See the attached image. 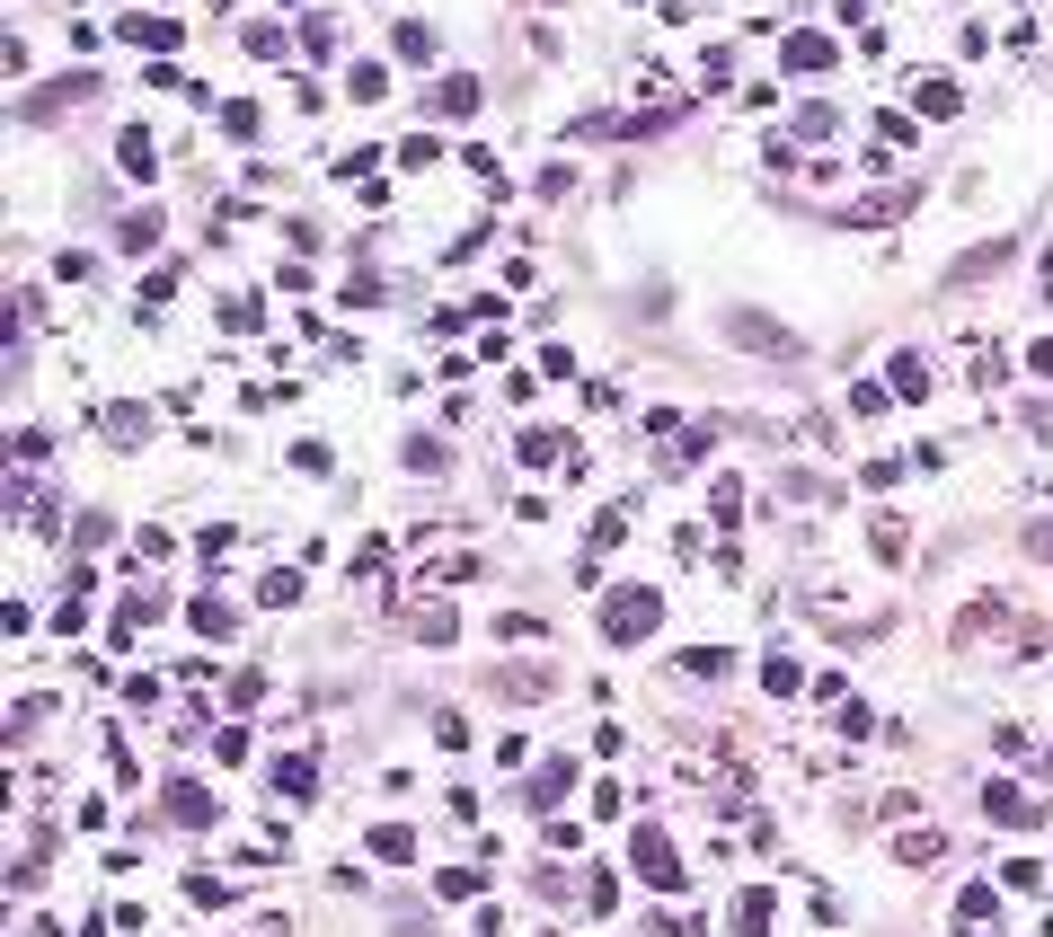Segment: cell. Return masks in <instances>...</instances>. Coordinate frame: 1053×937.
<instances>
[{"mask_svg": "<svg viewBox=\"0 0 1053 937\" xmlns=\"http://www.w3.org/2000/svg\"><path fill=\"white\" fill-rule=\"evenodd\" d=\"M655 620H665L655 584H620V592L603 601V637H611V646H646V637H655Z\"/></svg>", "mask_w": 1053, "mask_h": 937, "instance_id": "cell-1", "label": "cell"}, {"mask_svg": "<svg viewBox=\"0 0 1053 937\" xmlns=\"http://www.w3.org/2000/svg\"><path fill=\"white\" fill-rule=\"evenodd\" d=\"M629 858H637V876H646L655 894H682V858H673V840L655 832V823H637V832H629Z\"/></svg>", "mask_w": 1053, "mask_h": 937, "instance_id": "cell-2", "label": "cell"}, {"mask_svg": "<svg viewBox=\"0 0 1053 937\" xmlns=\"http://www.w3.org/2000/svg\"><path fill=\"white\" fill-rule=\"evenodd\" d=\"M80 98H98V80H89V72H72V80H53V89H36V98H27L18 115H27V124H53L62 107H80Z\"/></svg>", "mask_w": 1053, "mask_h": 937, "instance_id": "cell-3", "label": "cell"}, {"mask_svg": "<svg viewBox=\"0 0 1053 937\" xmlns=\"http://www.w3.org/2000/svg\"><path fill=\"white\" fill-rule=\"evenodd\" d=\"M549 663H505V673H496V699H513V708H532V699H549Z\"/></svg>", "mask_w": 1053, "mask_h": 937, "instance_id": "cell-4", "label": "cell"}, {"mask_svg": "<svg viewBox=\"0 0 1053 937\" xmlns=\"http://www.w3.org/2000/svg\"><path fill=\"white\" fill-rule=\"evenodd\" d=\"M912 204H920V186H877V195H859V204H841V222H894Z\"/></svg>", "mask_w": 1053, "mask_h": 937, "instance_id": "cell-5", "label": "cell"}, {"mask_svg": "<svg viewBox=\"0 0 1053 937\" xmlns=\"http://www.w3.org/2000/svg\"><path fill=\"white\" fill-rule=\"evenodd\" d=\"M982 814H992V823H1009V832H1027V823H1044V814L1027 805V796H1018L1009 778H992V787H982Z\"/></svg>", "mask_w": 1053, "mask_h": 937, "instance_id": "cell-6", "label": "cell"}, {"mask_svg": "<svg viewBox=\"0 0 1053 937\" xmlns=\"http://www.w3.org/2000/svg\"><path fill=\"white\" fill-rule=\"evenodd\" d=\"M620 540H629V504H603V513H594V558H584V575H594Z\"/></svg>", "mask_w": 1053, "mask_h": 937, "instance_id": "cell-7", "label": "cell"}, {"mask_svg": "<svg viewBox=\"0 0 1053 937\" xmlns=\"http://www.w3.org/2000/svg\"><path fill=\"white\" fill-rule=\"evenodd\" d=\"M992 911H1001V894H992V885H965V894H956V928H965V937L992 928Z\"/></svg>", "mask_w": 1053, "mask_h": 937, "instance_id": "cell-8", "label": "cell"}, {"mask_svg": "<svg viewBox=\"0 0 1053 937\" xmlns=\"http://www.w3.org/2000/svg\"><path fill=\"white\" fill-rule=\"evenodd\" d=\"M169 823H186V832H205V823H213V796L177 778V787H169Z\"/></svg>", "mask_w": 1053, "mask_h": 937, "instance_id": "cell-9", "label": "cell"}, {"mask_svg": "<svg viewBox=\"0 0 1053 937\" xmlns=\"http://www.w3.org/2000/svg\"><path fill=\"white\" fill-rule=\"evenodd\" d=\"M823 62H832V36H823V27H797V36H788V72H823Z\"/></svg>", "mask_w": 1053, "mask_h": 937, "instance_id": "cell-10", "label": "cell"}, {"mask_svg": "<svg viewBox=\"0 0 1053 937\" xmlns=\"http://www.w3.org/2000/svg\"><path fill=\"white\" fill-rule=\"evenodd\" d=\"M337 45H346V18H327V10H319V18L301 27V53H310V62H337Z\"/></svg>", "mask_w": 1053, "mask_h": 937, "instance_id": "cell-11", "label": "cell"}, {"mask_svg": "<svg viewBox=\"0 0 1053 937\" xmlns=\"http://www.w3.org/2000/svg\"><path fill=\"white\" fill-rule=\"evenodd\" d=\"M115 36H124V45H143V53H169V45H177V18H124Z\"/></svg>", "mask_w": 1053, "mask_h": 937, "instance_id": "cell-12", "label": "cell"}, {"mask_svg": "<svg viewBox=\"0 0 1053 937\" xmlns=\"http://www.w3.org/2000/svg\"><path fill=\"white\" fill-rule=\"evenodd\" d=\"M567 787H575V761H541V770H532V805L549 814L558 796H567Z\"/></svg>", "mask_w": 1053, "mask_h": 937, "instance_id": "cell-13", "label": "cell"}, {"mask_svg": "<svg viewBox=\"0 0 1053 937\" xmlns=\"http://www.w3.org/2000/svg\"><path fill=\"white\" fill-rule=\"evenodd\" d=\"M186 620H195V637H231V628H239V611H231L222 592H205V601H195Z\"/></svg>", "mask_w": 1053, "mask_h": 937, "instance_id": "cell-14", "label": "cell"}, {"mask_svg": "<svg viewBox=\"0 0 1053 937\" xmlns=\"http://www.w3.org/2000/svg\"><path fill=\"white\" fill-rule=\"evenodd\" d=\"M222 327H231V337H257V327H267V301H257V292H231V301H222Z\"/></svg>", "mask_w": 1053, "mask_h": 937, "instance_id": "cell-15", "label": "cell"}, {"mask_svg": "<svg viewBox=\"0 0 1053 937\" xmlns=\"http://www.w3.org/2000/svg\"><path fill=\"white\" fill-rule=\"evenodd\" d=\"M727 327H735V346H770V354H797V346H788V337H779L770 318H753V310H735Z\"/></svg>", "mask_w": 1053, "mask_h": 937, "instance_id": "cell-16", "label": "cell"}, {"mask_svg": "<svg viewBox=\"0 0 1053 937\" xmlns=\"http://www.w3.org/2000/svg\"><path fill=\"white\" fill-rule=\"evenodd\" d=\"M284 45H293V36H284V27H267V18H248V27H239V53H248V62H275Z\"/></svg>", "mask_w": 1053, "mask_h": 937, "instance_id": "cell-17", "label": "cell"}, {"mask_svg": "<svg viewBox=\"0 0 1053 937\" xmlns=\"http://www.w3.org/2000/svg\"><path fill=\"white\" fill-rule=\"evenodd\" d=\"M549 460H567V478H575V451H567L558 434H541V425H532V434H522V469H549Z\"/></svg>", "mask_w": 1053, "mask_h": 937, "instance_id": "cell-18", "label": "cell"}, {"mask_svg": "<svg viewBox=\"0 0 1053 937\" xmlns=\"http://www.w3.org/2000/svg\"><path fill=\"white\" fill-rule=\"evenodd\" d=\"M408 628H417L425 646H451V637H460V620L443 611V601H417V620H408Z\"/></svg>", "mask_w": 1053, "mask_h": 937, "instance_id": "cell-19", "label": "cell"}, {"mask_svg": "<svg viewBox=\"0 0 1053 937\" xmlns=\"http://www.w3.org/2000/svg\"><path fill=\"white\" fill-rule=\"evenodd\" d=\"M470 107H479V80H470V72H451V80L434 89V115H470Z\"/></svg>", "mask_w": 1053, "mask_h": 937, "instance_id": "cell-20", "label": "cell"}, {"mask_svg": "<svg viewBox=\"0 0 1053 937\" xmlns=\"http://www.w3.org/2000/svg\"><path fill=\"white\" fill-rule=\"evenodd\" d=\"M912 107H920V115H939V124H947V115H956V107H965V98H956V80H920V89H912Z\"/></svg>", "mask_w": 1053, "mask_h": 937, "instance_id": "cell-21", "label": "cell"}, {"mask_svg": "<svg viewBox=\"0 0 1053 937\" xmlns=\"http://www.w3.org/2000/svg\"><path fill=\"white\" fill-rule=\"evenodd\" d=\"M389 53H399V62H434V27L399 18V36H389Z\"/></svg>", "mask_w": 1053, "mask_h": 937, "instance_id": "cell-22", "label": "cell"}, {"mask_svg": "<svg viewBox=\"0 0 1053 937\" xmlns=\"http://www.w3.org/2000/svg\"><path fill=\"white\" fill-rule=\"evenodd\" d=\"M727 663H735L727 646H699V654H682V663H673V682H691V673H699V682H717V673H727Z\"/></svg>", "mask_w": 1053, "mask_h": 937, "instance_id": "cell-23", "label": "cell"}, {"mask_svg": "<svg viewBox=\"0 0 1053 937\" xmlns=\"http://www.w3.org/2000/svg\"><path fill=\"white\" fill-rule=\"evenodd\" d=\"M275 787H284V796H310V787H319V761H310V752L275 761Z\"/></svg>", "mask_w": 1053, "mask_h": 937, "instance_id": "cell-24", "label": "cell"}, {"mask_svg": "<svg viewBox=\"0 0 1053 937\" xmlns=\"http://www.w3.org/2000/svg\"><path fill=\"white\" fill-rule=\"evenodd\" d=\"M903 540H912V530H903V522L885 513V522L868 530V549H877V566H903Z\"/></svg>", "mask_w": 1053, "mask_h": 937, "instance_id": "cell-25", "label": "cell"}, {"mask_svg": "<svg viewBox=\"0 0 1053 937\" xmlns=\"http://www.w3.org/2000/svg\"><path fill=\"white\" fill-rule=\"evenodd\" d=\"M894 398H920V389H930V363H920V354H894V380H885Z\"/></svg>", "mask_w": 1053, "mask_h": 937, "instance_id": "cell-26", "label": "cell"}, {"mask_svg": "<svg viewBox=\"0 0 1053 937\" xmlns=\"http://www.w3.org/2000/svg\"><path fill=\"white\" fill-rule=\"evenodd\" d=\"M115 160H124V168H134V177H151V133H143V124H124V142H115Z\"/></svg>", "mask_w": 1053, "mask_h": 937, "instance_id": "cell-27", "label": "cell"}, {"mask_svg": "<svg viewBox=\"0 0 1053 937\" xmlns=\"http://www.w3.org/2000/svg\"><path fill=\"white\" fill-rule=\"evenodd\" d=\"M770 911H779L770 894H744V902H735V937H761V928H770Z\"/></svg>", "mask_w": 1053, "mask_h": 937, "instance_id": "cell-28", "label": "cell"}, {"mask_svg": "<svg viewBox=\"0 0 1053 937\" xmlns=\"http://www.w3.org/2000/svg\"><path fill=\"white\" fill-rule=\"evenodd\" d=\"M143 434H151L143 408H107V442H143Z\"/></svg>", "mask_w": 1053, "mask_h": 937, "instance_id": "cell-29", "label": "cell"}, {"mask_svg": "<svg viewBox=\"0 0 1053 937\" xmlns=\"http://www.w3.org/2000/svg\"><path fill=\"white\" fill-rule=\"evenodd\" d=\"M408 469H417V478H443V442L434 434H408Z\"/></svg>", "mask_w": 1053, "mask_h": 937, "instance_id": "cell-30", "label": "cell"}, {"mask_svg": "<svg viewBox=\"0 0 1053 937\" xmlns=\"http://www.w3.org/2000/svg\"><path fill=\"white\" fill-rule=\"evenodd\" d=\"M885 408H894L885 380H859V389H850V416H885Z\"/></svg>", "mask_w": 1053, "mask_h": 937, "instance_id": "cell-31", "label": "cell"}, {"mask_svg": "<svg viewBox=\"0 0 1053 937\" xmlns=\"http://www.w3.org/2000/svg\"><path fill=\"white\" fill-rule=\"evenodd\" d=\"M186 902H195V911H222L231 885H222V876H186Z\"/></svg>", "mask_w": 1053, "mask_h": 937, "instance_id": "cell-32", "label": "cell"}, {"mask_svg": "<svg viewBox=\"0 0 1053 937\" xmlns=\"http://www.w3.org/2000/svg\"><path fill=\"white\" fill-rule=\"evenodd\" d=\"M222 133H231V142H257V107L231 98V107H222Z\"/></svg>", "mask_w": 1053, "mask_h": 937, "instance_id": "cell-33", "label": "cell"}, {"mask_svg": "<svg viewBox=\"0 0 1053 937\" xmlns=\"http://www.w3.org/2000/svg\"><path fill=\"white\" fill-rule=\"evenodd\" d=\"M761 690H770V699H788V690H797V663L770 654V663H761Z\"/></svg>", "mask_w": 1053, "mask_h": 937, "instance_id": "cell-34", "label": "cell"}, {"mask_svg": "<svg viewBox=\"0 0 1053 937\" xmlns=\"http://www.w3.org/2000/svg\"><path fill=\"white\" fill-rule=\"evenodd\" d=\"M434 894L443 902H479V876H470V866H451V876H434Z\"/></svg>", "mask_w": 1053, "mask_h": 937, "instance_id": "cell-35", "label": "cell"}, {"mask_svg": "<svg viewBox=\"0 0 1053 937\" xmlns=\"http://www.w3.org/2000/svg\"><path fill=\"white\" fill-rule=\"evenodd\" d=\"M372 849H381V858H408V849H417V832H408V823H381V832H372Z\"/></svg>", "mask_w": 1053, "mask_h": 937, "instance_id": "cell-36", "label": "cell"}, {"mask_svg": "<svg viewBox=\"0 0 1053 937\" xmlns=\"http://www.w3.org/2000/svg\"><path fill=\"white\" fill-rule=\"evenodd\" d=\"M708 504H717V522H735V513H744V478H717V496H708Z\"/></svg>", "mask_w": 1053, "mask_h": 937, "instance_id": "cell-37", "label": "cell"}, {"mask_svg": "<svg viewBox=\"0 0 1053 937\" xmlns=\"http://www.w3.org/2000/svg\"><path fill=\"white\" fill-rule=\"evenodd\" d=\"M584 902H594V911H611V902H620V876H611V866H594V885H584Z\"/></svg>", "mask_w": 1053, "mask_h": 937, "instance_id": "cell-38", "label": "cell"}, {"mask_svg": "<svg viewBox=\"0 0 1053 937\" xmlns=\"http://www.w3.org/2000/svg\"><path fill=\"white\" fill-rule=\"evenodd\" d=\"M346 89H355V98L372 107V98H381V62H355V72H346Z\"/></svg>", "mask_w": 1053, "mask_h": 937, "instance_id": "cell-39", "label": "cell"}, {"mask_svg": "<svg viewBox=\"0 0 1053 937\" xmlns=\"http://www.w3.org/2000/svg\"><path fill=\"white\" fill-rule=\"evenodd\" d=\"M151 239H160V213H151V204H143V213H134V222H124V248H151Z\"/></svg>", "mask_w": 1053, "mask_h": 937, "instance_id": "cell-40", "label": "cell"}, {"mask_svg": "<svg viewBox=\"0 0 1053 937\" xmlns=\"http://www.w3.org/2000/svg\"><path fill=\"white\" fill-rule=\"evenodd\" d=\"M293 469L301 478H327V442H293Z\"/></svg>", "mask_w": 1053, "mask_h": 937, "instance_id": "cell-41", "label": "cell"}, {"mask_svg": "<svg viewBox=\"0 0 1053 937\" xmlns=\"http://www.w3.org/2000/svg\"><path fill=\"white\" fill-rule=\"evenodd\" d=\"M832 124H841L832 107H797V133H806V142H823V133H832Z\"/></svg>", "mask_w": 1053, "mask_h": 937, "instance_id": "cell-42", "label": "cell"}, {"mask_svg": "<svg viewBox=\"0 0 1053 937\" xmlns=\"http://www.w3.org/2000/svg\"><path fill=\"white\" fill-rule=\"evenodd\" d=\"M532 186H541V195H549V204H558V195H567V186H575V168H567V160H549V168H541V177H532Z\"/></svg>", "mask_w": 1053, "mask_h": 937, "instance_id": "cell-43", "label": "cell"}, {"mask_svg": "<svg viewBox=\"0 0 1053 937\" xmlns=\"http://www.w3.org/2000/svg\"><path fill=\"white\" fill-rule=\"evenodd\" d=\"M1027 558H1044V566H1053V522H1027Z\"/></svg>", "mask_w": 1053, "mask_h": 937, "instance_id": "cell-44", "label": "cell"}, {"mask_svg": "<svg viewBox=\"0 0 1053 937\" xmlns=\"http://www.w3.org/2000/svg\"><path fill=\"white\" fill-rule=\"evenodd\" d=\"M1027 363H1036V372L1053 380V337H1036V346H1027Z\"/></svg>", "mask_w": 1053, "mask_h": 937, "instance_id": "cell-45", "label": "cell"}, {"mask_svg": "<svg viewBox=\"0 0 1053 937\" xmlns=\"http://www.w3.org/2000/svg\"><path fill=\"white\" fill-rule=\"evenodd\" d=\"M80 937H107V928H98V920H89V928H80Z\"/></svg>", "mask_w": 1053, "mask_h": 937, "instance_id": "cell-46", "label": "cell"}]
</instances>
